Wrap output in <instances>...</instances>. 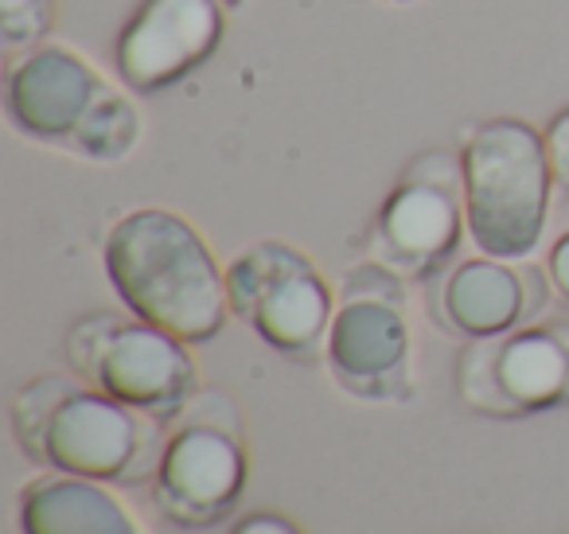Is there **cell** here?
Returning a JSON list of instances; mask_svg holds the SVG:
<instances>
[{"instance_id": "ac0fdd59", "label": "cell", "mask_w": 569, "mask_h": 534, "mask_svg": "<svg viewBox=\"0 0 569 534\" xmlns=\"http://www.w3.org/2000/svg\"><path fill=\"white\" fill-rule=\"evenodd\" d=\"M222 4H227V9H238V4H246V0H222Z\"/></svg>"}, {"instance_id": "30bf717a", "label": "cell", "mask_w": 569, "mask_h": 534, "mask_svg": "<svg viewBox=\"0 0 569 534\" xmlns=\"http://www.w3.org/2000/svg\"><path fill=\"white\" fill-rule=\"evenodd\" d=\"M457 394L472 414L491 422H519L569 406V320H535L465 344Z\"/></svg>"}, {"instance_id": "7c38bea8", "label": "cell", "mask_w": 569, "mask_h": 534, "mask_svg": "<svg viewBox=\"0 0 569 534\" xmlns=\"http://www.w3.org/2000/svg\"><path fill=\"white\" fill-rule=\"evenodd\" d=\"M227 36L222 0H141L113 43L118 79L133 95H160L196 75Z\"/></svg>"}, {"instance_id": "e0dca14e", "label": "cell", "mask_w": 569, "mask_h": 534, "mask_svg": "<svg viewBox=\"0 0 569 534\" xmlns=\"http://www.w3.org/2000/svg\"><path fill=\"white\" fill-rule=\"evenodd\" d=\"M546 277H550L553 293L569 305V230L546 254Z\"/></svg>"}, {"instance_id": "8992f818", "label": "cell", "mask_w": 569, "mask_h": 534, "mask_svg": "<svg viewBox=\"0 0 569 534\" xmlns=\"http://www.w3.org/2000/svg\"><path fill=\"white\" fill-rule=\"evenodd\" d=\"M250 484L242 422L222 390H199L191 406L168 425L160 468L152 476V503L168 523L207 531L234 515Z\"/></svg>"}, {"instance_id": "7a4b0ae2", "label": "cell", "mask_w": 569, "mask_h": 534, "mask_svg": "<svg viewBox=\"0 0 569 534\" xmlns=\"http://www.w3.org/2000/svg\"><path fill=\"white\" fill-rule=\"evenodd\" d=\"M102 266L126 313L183 344H211L227 328V266H219L207 238L183 215L168 207L121 215L102 243Z\"/></svg>"}, {"instance_id": "3957f363", "label": "cell", "mask_w": 569, "mask_h": 534, "mask_svg": "<svg viewBox=\"0 0 569 534\" xmlns=\"http://www.w3.org/2000/svg\"><path fill=\"white\" fill-rule=\"evenodd\" d=\"M4 118L28 141L90 165H121L141 145V110L133 98L63 43L9 56Z\"/></svg>"}, {"instance_id": "4fadbf2b", "label": "cell", "mask_w": 569, "mask_h": 534, "mask_svg": "<svg viewBox=\"0 0 569 534\" xmlns=\"http://www.w3.org/2000/svg\"><path fill=\"white\" fill-rule=\"evenodd\" d=\"M20 534H149L118 484L67 472L32 476L17 495Z\"/></svg>"}, {"instance_id": "5bb4252c", "label": "cell", "mask_w": 569, "mask_h": 534, "mask_svg": "<svg viewBox=\"0 0 569 534\" xmlns=\"http://www.w3.org/2000/svg\"><path fill=\"white\" fill-rule=\"evenodd\" d=\"M56 4L51 0H0V40L9 56H20L28 48H40L51 32Z\"/></svg>"}, {"instance_id": "ba28073f", "label": "cell", "mask_w": 569, "mask_h": 534, "mask_svg": "<svg viewBox=\"0 0 569 534\" xmlns=\"http://www.w3.org/2000/svg\"><path fill=\"white\" fill-rule=\"evenodd\" d=\"M230 316L297 363L325 359L336 289L320 266L281 238H261L227 261Z\"/></svg>"}, {"instance_id": "9a60e30c", "label": "cell", "mask_w": 569, "mask_h": 534, "mask_svg": "<svg viewBox=\"0 0 569 534\" xmlns=\"http://www.w3.org/2000/svg\"><path fill=\"white\" fill-rule=\"evenodd\" d=\"M542 134H546V149H550L553 184H558L561 191H569V106L553 113Z\"/></svg>"}, {"instance_id": "2e32d148", "label": "cell", "mask_w": 569, "mask_h": 534, "mask_svg": "<svg viewBox=\"0 0 569 534\" xmlns=\"http://www.w3.org/2000/svg\"><path fill=\"white\" fill-rule=\"evenodd\" d=\"M227 534H305V531L284 511H250V515L234 518Z\"/></svg>"}, {"instance_id": "8fae6325", "label": "cell", "mask_w": 569, "mask_h": 534, "mask_svg": "<svg viewBox=\"0 0 569 534\" xmlns=\"http://www.w3.org/2000/svg\"><path fill=\"white\" fill-rule=\"evenodd\" d=\"M550 277L527 261H503L491 254L460 258L426 281V313L445 336L465 344L503 336L535 324L550 305Z\"/></svg>"}, {"instance_id": "9c48e42d", "label": "cell", "mask_w": 569, "mask_h": 534, "mask_svg": "<svg viewBox=\"0 0 569 534\" xmlns=\"http://www.w3.org/2000/svg\"><path fill=\"white\" fill-rule=\"evenodd\" d=\"M468 235L460 157L429 149L402 172L367 235V258L406 281H429L457 261Z\"/></svg>"}, {"instance_id": "6da1fadb", "label": "cell", "mask_w": 569, "mask_h": 534, "mask_svg": "<svg viewBox=\"0 0 569 534\" xmlns=\"http://www.w3.org/2000/svg\"><path fill=\"white\" fill-rule=\"evenodd\" d=\"M20 453L48 472L106 479L118 487L152 484L168 425L79 375H40L24 383L9 409Z\"/></svg>"}, {"instance_id": "d6986e66", "label": "cell", "mask_w": 569, "mask_h": 534, "mask_svg": "<svg viewBox=\"0 0 569 534\" xmlns=\"http://www.w3.org/2000/svg\"><path fill=\"white\" fill-rule=\"evenodd\" d=\"M387 4H418V0H387Z\"/></svg>"}, {"instance_id": "277c9868", "label": "cell", "mask_w": 569, "mask_h": 534, "mask_svg": "<svg viewBox=\"0 0 569 534\" xmlns=\"http://www.w3.org/2000/svg\"><path fill=\"white\" fill-rule=\"evenodd\" d=\"M468 238L480 254L527 261L550 219L553 165L546 134L522 118H488L468 129L460 149Z\"/></svg>"}, {"instance_id": "5b68a950", "label": "cell", "mask_w": 569, "mask_h": 534, "mask_svg": "<svg viewBox=\"0 0 569 534\" xmlns=\"http://www.w3.org/2000/svg\"><path fill=\"white\" fill-rule=\"evenodd\" d=\"M71 375L94 390L172 425L199 394L191 344L133 313H87L63 339Z\"/></svg>"}, {"instance_id": "52a82bcc", "label": "cell", "mask_w": 569, "mask_h": 534, "mask_svg": "<svg viewBox=\"0 0 569 534\" xmlns=\"http://www.w3.org/2000/svg\"><path fill=\"white\" fill-rule=\"evenodd\" d=\"M325 363L336 386L359 402H406L413 394V328L406 277L367 258L336 293Z\"/></svg>"}]
</instances>
